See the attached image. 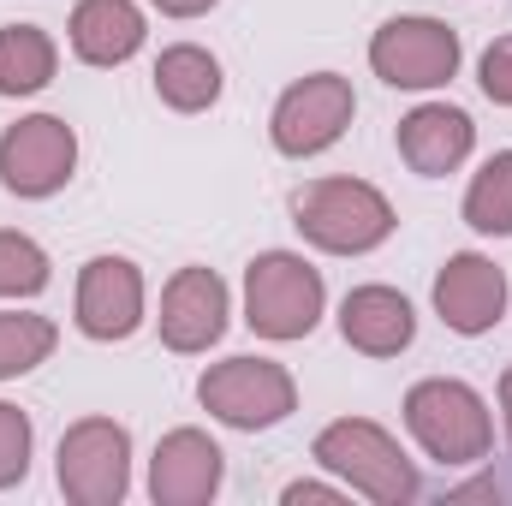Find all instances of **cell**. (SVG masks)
I'll list each match as a JSON object with an SVG mask.
<instances>
[{"label":"cell","mask_w":512,"mask_h":506,"mask_svg":"<svg viewBox=\"0 0 512 506\" xmlns=\"http://www.w3.org/2000/svg\"><path fill=\"white\" fill-rule=\"evenodd\" d=\"M30 471V417L18 405H0V489L24 483Z\"/></svg>","instance_id":"cell-22"},{"label":"cell","mask_w":512,"mask_h":506,"mask_svg":"<svg viewBox=\"0 0 512 506\" xmlns=\"http://www.w3.org/2000/svg\"><path fill=\"white\" fill-rule=\"evenodd\" d=\"M471 143H477L471 114H465V108H447V102H423V108H411V114L399 120V155H405V167L423 173V179L453 173V167L471 155Z\"/></svg>","instance_id":"cell-14"},{"label":"cell","mask_w":512,"mask_h":506,"mask_svg":"<svg viewBox=\"0 0 512 506\" xmlns=\"http://www.w3.org/2000/svg\"><path fill=\"white\" fill-rule=\"evenodd\" d=\"M221 471V447L203 429H173L149 459V495L161 506H203L221 489Z\"/></svg>","instance_id":"cell-13"},{"label":"cell","mask_w":512,"mask_h":506,"mask_svg":"<svg viewBox=\"0 0 512 506\" xmlns=\"http://www.w3.org/2000/svg\"><path fill=\"white\" fill-rule=\"evenodd\" d=\"M227 334V280L215 268H179L161 292V340L167 352H209Z\"/></svg>","instance_id":"cell-10"},{"label":"cell","mask_w":512,"mask_h":506,"mask_svg":"<svg viewBox=\"0 0 512 506\" xmlns=\"http://www.w3.org/2000/svg\"><path fill=\"white\" fill-rule=\"evenodd\" d=\"M477 84H483V96H489V102L512 108V36H501V42H489V48H483Z\"/></svg>","instance_id":"cell-23"},{"label":"cell","mask_w":512,"mask_h":506,"mask_svg":"<svg viewBox=\"0 0 512 506\" xmlns=\"http://www.w3.org/2000/svg\"><path fill=\"white\" fill-rule=\"evenodd\" d=\"M340 334H346V346H358L370 358H399L417 340V310L393 286H358L340 304Z\"/></svg>","instance_id":"cell-15"},{"label":"cell","mask_w":512,"mask_h":506,"mask_svg":"<svg viewBox=\"0 0 512 506\" xmlns=\"http://www.w3.org/2000/svg\"><path fill=\"white\" fill-rule=\"evenodd\" d=\"M143 322V274L126 256H90L78 274V328L90 340H131Z\"/></svg>","instance_id":"cell-11"},{"label":"cell","mask_w":512,"mask_h":506,"mask_svg":"<svg viewBox=\"0 0 512 506\" xmlns=\"http://www.w3.org/2000/svg\"><path fill=\"white\" fill-rule=\"evenodd\" d=\"M149 24L131 0H78L72 6V54L84 66H126L143 48Z\"/></svg>","instance_id":"cell-16"},{"label":"cell","mask_w":512,"mask_h":506,"mask_svg":"<svg viewBox=\"0 0 512 506\" xmlns=\"http://www.w3.org/2000/svg\"><path fill=\"white\" fill-rule=\"evenodd\" d=\"M155 6H161L167 18H203V12H209L215 0H155Z\"/></svg>","instance_id":"cell-25"},{"label":"cell","mask_w":512,"mask_h":506,"mask_svg":"<svg viewBox=\"0 0 512 506\" xmlns=\"http://www.w3.org/2000/svg\"><path fill=\"white\" fill-rule=\"evenodd\" d=\"M286 501L304 506V501H340V489H328V483H292L286 489Z\"/></svg>","instance_id":"cell-24"},{"label":"cell","mask_w":512,"mask_h":506,"mask_svg":"<svg viewBox=\"0 0 512 506\" xmlns=\"http://www.w3.org/2000/svg\"><path fill=\"white\" fill-rule=\"evenodd\" d=\"M328 286L322 274L292 251H262L245 268V322L262 340H304L322 322Z\"/></svg>","instance_id":"cell-4"},{"label":"cell","mask_w":512,"mask_h":506,"mask_svg":"<svg viewBox=\"0 0 512 506\" xmlns=\"http://www.w3.org/2000/svg\"><path fill=\"white\" fill-rule=\"evenodd\" d=\"M465 221H471L477 233H489V239H507L512 233V149L489 155L483 173L471 179V191H465Z\"/></svg>","instance_id":"cell-19"},{"label":"cell","mask_w":512,"mask_h":506,"mask_svg":"<svg viewBox=\"0 0 512 506\" xmlns=\"http://www.w3.org/2000/svg\"><path fill=\"white\" fill-rule=\"evenodd\" d=\"M435 310L453 334H489L507 316V274L477 251L447 256V268L435 274Z\"/></svg>","instance_id":"cell-12"},{"label":"cell","mask_w":512,"mask_h":506,"mask_svg":"<svg viewBox=\"0 0 512 506\" xmlns=\"http://www.w3.org/2000/svg\"><path fill=\"white\" fill-rule=\"evenodd\" d=\"M60 54L48 42V30L36 24H6L0 30V96H36L54 78Z\"/></svg>","instance_id":"cell-18"},{"label":"cell","mask_w":512,"mask_h":506,"mask_svg":"<svg viewBox=\"0 0 512 506\" xmlns=\"http://www.w3.org/2000/svg\"><path fill=\"white\" fill-rule=\"evenodd\" d=\"M54 322L48 316H0V381L12 376H30L36 364H48V352H54Z\"/></svg>","instance_id":"cell-20"},{"label":"cell","mask_w":512,"mask_h":506,"mask_svg":"<svg viewBox=\"0 0 512 506\" xmlns=\"http://www.w3.org/2000/svg\"><path fill=\"white\" fill-rule=\"evenodd\" d=\"M78 167V137L54 114H30L0 131V185L12 197H54Z\"/></svg>","instance_id":"cell-9"},{"label":"cell","mask_w":512,"mask_h":506,"mask_svg":"<svg viewBox=\"0 0 512 506\" xmlns=\"http://www.w3.org/2000/svg\"><path fill=\"white\" fill-rule=\"evenodd\" d=\"M292 227L316 251L364 256L376 245H387V233L399 221H393V203L376 185H364V179H316V185H304L292 197Z\"/></svg>","instance_id":"cell-1"},{"label":"cell","mask_w":512,"mask_h":506,"mask_svg":"<svg viewBox=\"0 0 512 506\" xmlns=\"http://www.w3.org/2000/svg\"><path fill=\"white\" fill-rule=\"evenodd\" d=\"M197 399H203V411L221 417L227 429H274L280 417H292L298 381L286 376L274 358H227V364L203 370Z\"/></svg>","instance_id":"cell-5"},{"label":"cell","mask_w":512,"mask_h":506,"mask_svg":"<svg viewBox=\"0 0 512 506\" xmlns=\"http://www.w3.org/2000/svg\"><path fill=\"white\" fill-rule=\"evenodd\" d=\"M370 66L393 90H435L459 72V30L441 18H387L370 36Z\"/></svg>","instance_id":"cell-8"},{"label":"cell","mask_w":512,"mask_h":506,"mask_svg":"<svg viewBox=\"0 0 512 506\" xmlns=\"http://www.w3.org/2000/svg\"><path fill=\"white\" fill-rule=\"evenodd\" d=\"M316 459L334 477H346L358 495H370V501H382V506H405V501H417V489H423L417 471H411V459L399 453V441L387 435L382 423H370V417L328 423L316 435Z\"/></svg>","instance_id":"cell-3"},{"label":"cell","mask_w":512,"mask_h":506,"mask_svg":"<svg viewBox=\"0 0 512 506\" xmlns=\"http://www.w3.org/2000/svg\"><path fill=\"white\" fill-rule=\"evenodd\" d=\"M352 114H358V96H352V84L340 78V72H310V78H298L280 102H274V149L280 155H292V161H304V155H322V149H334L346 126H352Z\"/></svg>","instance_id":"cell-6"},{"label":"cell","mask_w":512,"mask_h":506,"mask_svg":"<svg viewBox=\"0 0 512 506\" xmlns=\"http://www.w3.org/2000/svg\"><path fill=\"white\" fill-rule=\"evenodd\" d=\"M155 96L173 108V114H203L221 102V60L197 42H179L155 60Z\"/></svg>","instance_id":"cell-17"},{"label":"cell","mask_w":512,"mask_h":506,"mask_svg":"<svg viewBox=\"0 0 512 506\" xmlns=\"http://www.w3.org/2000/svg\"><path fill=\"white\" fill-rule=\"evenodd\" d=\"M60 489L78 506H114L131 489V435L114 417H84L60 435Z\"/></svg>","instance_id":"cell-7"},{"label":"cell","mask_w":512,"mask_h":506,"mask_svg":"<svg viewBox=\"0 0 512 506\" xmlns=\"http://www.w3.org/2000/svg\"><path fill=\"white\" fill-rule=\"evenodd\" d=\"M405 429L441 465H477L495 447V423H489L483 393L453 376H429L405 393Z\"/></svg>","instance_id":"cell-2"},{"label":"cell","mask_w":512,"mask_h":506,"mask_svg":"<svg viewBox=\"0 0 512 506\" xmlns=\"http://www.w3.org/2000/svg\"><path fill=\"white\" fill-rule=\"evenodd\" d=\"M48 251L24 233H0V298H36L48 286Z\"/></svg>","instance_id":"cell-21"},{"label":"cell","mask_w":512,"mask_h":506,"mask_svg":"<svg viewBox=\"0 0 512 506\" xmlns=\"http://www.w3.org/2000/svg\"><path fill=\"white\" fill-rule=\"evenodd\" d=\"M501 417H507V441H512V370L501 376Z\"/></svg>","instance_id":"cell-26"}]
</instances>
